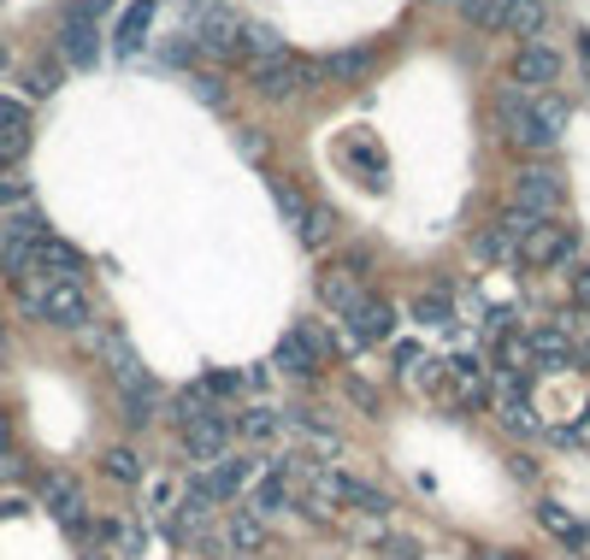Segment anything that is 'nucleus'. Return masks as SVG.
Here are the masks:
<instances>
[{
	"label": "nucleus",
	"instance_id": "f257e3e1",
	"mask_svg": "<svg viewBox=\"0 0 590 560\" xmlns=\"http://www.w3.org/2000/svg\"><path fill=\"white\" fill-rule=\"evenodd\" d=\"M19 307L41 325H60V330H83L89 325V295L83 283H53V278H24L19 283Z\"/></svg>",
	"mask_w": 590,
	"mask_h": 560
},
{
	"label": "nucleus",
	"instance_id": "f03ea898",
	"mask_svg": "<svg viewBox=\"0 0 590 560\" xmlns=\"http://www.w3.org/2000/svg\"><path fill=\"white\" fill-rule=\"evenodd\" d=\"M325 354H330V337L320 325H296V330H284V342H278V354H272V366H284L290 378H313V372L325 366Z\"/></svg>",
	"mask_w": 590,
	"mask_h": 560
},
{
	"label": "nucleus",
	"instance_id": "7ed1b4c3",
	"mask_svg": "<svg viewBox=\"0 0 590 560\" xmlns=\"http://www.w3.org/2000/svg\"><path fill=\"white\" fill-rule=\"evenodd\" d=\"M361 295H366V254H342L320 271V301L330 313H349Z\"/></svg>",
	"mask_w": 590,
	"mask_h": 560
},
{
	"label": "nucleus",
	"instance_id": "20e7f679",
	"mask_svg": "<svg viewBox=\"0 0 590 560\" xmlns=\"http://www.w3.org/2000/svg\"><path fill=\"white\" fill-rule=\"evenodd\" d=\"M249 83H254V95H261V100H296V95L313 83V65H308V60H296V53H284V60L254 65V71H249Z\"/></svg>",
	"mask_w": 590,
	"mask_h": 560
},
{
	"label": "nucleus",
	"instance_id": "39448f33",
	"mask_svg": "<svg viewBox=\"0 0 590 560\" xmlns=\"http://www.w3.org/2000/svg\"><path fill=\"white\" fill-rule=\"evenodd\" d=\"M496 112H502V124H508V136L520 142V148H531V154H550L555 148V136L538 124V112H531V95L526 89H502L496 95Z\"/></svg>",
	"mask_w": 590,
	"mask_h": 560
},
{
	"label": "nucleus",
	"instance_id": "423d86ee",
	"mask_svg": "<svg viewBox=\"0 0 590 560\" xmlns=\"http://www.w3.org/2000/svg\"><path fill=\"white\" fill-rule=\"evenodd\" d=\"M508 207L531 212V219H550V212L561 207V178H555V166H526L520 178H514V200H508Z\"/></svg>",
	"mask_w": 590,
	"mask_h": 560
},
{
	"label": "nucleus",
	"instance_id": "0eeeda50",
	"mask_svg": "<svg viewBox=\"0 0 590 560\" xmlns=\"http://www.w3.org/2000/svg\"><path fill=\"white\" fill-rule=\"evenodd\" d=\"M95 53H100L95 12H83L77 0H71L65 19H60V60H65V65H95Z\"/></svg>",
	"mask_w": 590,
	"mask_h": 560
},
{
	"label": "nucleus",
	"instance_id": "6e6552de",
	"mask_svg": "<svg viewBox=\"0 0 590 560\" xmlns=\"http://www.w3.org/2000/svg\"><path fill=\"white\" fill-rule=\"evenodd\" d=\"M342 325H349V342L354 349H366V342H384L396 330V307L384 295H361L349 313H342Z\"/></svg>",
	"mask_w": 590,
	"mask_h": 560
},
{
	"label": "nucleus",
	"instance_id": "1a4fd4ad",
	"mask_svg": "<svg viewBox=\"0 0 590 560\" xmlns=\"http://www.w3.org/2000/svg\"><path fill=\"white\" fill-rule=\"evenodd\" d=\"M555 77H561V53L550 48V41H531V48H520V60H514V89L543 95Z\"/></svg>",
	"mask_w": 590,
	"mask_h": 560
},
{
	"label": "nucleus",
	"instance_id": "9d476101",
	"mask_svg": "<svg viewBox=\"0 0 590 560\" xmlns=\"http://www.w3.org/2000/svg\"><path fill=\"white\" fill-rule=\"evenodd\" d=\"M573 248H579V242H573V231L567 224H538V231H531L526 242H520V260L526 266H567L573 260Z\"/></svg>",
	"mask_w": 590,
	"mask_h": 560
},
{
	"label": "nucleus",
	"instance_id": "9b49d317",
	"mask_svg": "<svg viewBox=\"0 0 590 560\" xmlns=\"http://www.w3.org/2000/svg\"><path fill=\"white\" fill-rule=\"evenodd\" d=\"M31 278H53V283H77L83 278V254L60 236H41L31 254Z\"/></svg>",
	"mask_w": 590,
	"mask_h": 560
},
{
	"label": "nucleus",
	"instance_id": "f8f14e48",
	"mask_svg": "<svg viewBox=\"0 0 590 560\" xmlns=\"http://www.w3.org/2000/svg\"><path fill=\"white\" fill-rule=\"evenodd\" d=\"M195 48L201 53H213V60H230V53H242V24L230 19V12H201V24H195Z\"/></svg>",
	"mask_w": 590,
	"mask_h": 560
},
{
	"label": "nucleus",
	"instance_id": "ddd939ff",
	"mask_svg": "<svg viewBox=\"0 0 590 560\" xmlns=\"http://www.w3.org/2000/svg\"><path fill=\"white\" fill-rule=\"evenodd\" d=\"M543 24H550V7H543V0H502L496 7V31L520 36L526 48L543 36Z\"/></svg>",
	"mask_w": 590,
	"mask_h": 560
},
{
	"label": "nucleus",
	"instance_id": "4468645a",
	"mask_svg": "<svg viewBox=\"0 0 590 560\" xmlns=\"http://www.w3.org/2000/svg\"><path fill=\"white\" fill-rule=\"evenodd\" d=\"M154 19H160V0H131V7L119 12V24H112V48H119V53H136L142 41H148Z\"/></svg>",
	"mask_w": 590,
	"mask_h": 560
},
{
	"label": "nucleus",
	"instance_id": "2eb2a0df",
	"mask_svg": "<svg viewBox=\"0 0 590 560\" xmlns=\"http://www.w3.org/2000/svg\"><path fill=\"white\" fill-rule=\"evenodd\" d=\"M249 472H254V461H242V454H225L219 466H207V472L195 478V490L207 496V501H230L242 484H249Z\"/></svg>",
	"mask_w": 590,
	"mask_h": 560
},
{
	"label": "nucleus",
	"instance_id": "dca6fc26",
	"mask_svg": "<svg viewBox=\"0 0 590 560\" xmlns=\"http://www.w3.org/2000/svg\"><path fill=\"white\" fill-rule=\"evenodd\" d=\"M284 501H290V466L272 461L261 478H254V490H249V513H254V520H272Z\"/></svg>",
	"mask_w": 590,
	"mask_h": 560
},
{
	"label": "nucleus",
	"instance_id": "f3484780",
	"mask_svg": "<svg viewBox=\"0 0 590 560\" xmlns=\"http://www.w3.org/2000/svg\"><path fill=\"white\" fill-rule=\"evenodd\" d=\"M225 442H230V419H225V413H207L201 425L183 430V449H190L195 461H225Z\"/></svg>",
	"mask_w": 590,
	"mask_h": 560
},
{
	"label": "nucleus",
	"instance_id": "a211bd4d",
	"mask_svg": "<svg viewBox=\"0 0 590 560\" xmlns=\"http://www.w3.org/2000/svg\"><path fill=\"white\" fill-rule=\"evenodd\" d=\"M538 525L550 531V537H561L567 549H590V525L585 520H573L561 501H538Z\"/></svg>",
	"mask_w": 590,
	"mask_h": 560
},
{
	"label": "nucleus",
	"instance_id": "6ab92c4d",
	"mask_svg": "<svg viewBox=\"0 0 590 560\" xmlns=\"http://www.w3.org/2000/svg\"><path fill=\"white\" fill-rule=\"evenodd\" d=\"M526 349H531V361H538L543 372H567L573 366V342L561 337V330H531Z\"/></svg>",
	"mask_w": 590,
	"mask_h": 560
},
{
	"label": "nucleus",
	"instance_id": "aec40b11",
	"mask_svg": "<svg viewBox=\"0 0 590 560\" xmlns=\"http://www.w3.org/2000/svg\"><path fill=\"white\" fill-rule=\"evenodd\" d=\"M372 60H378L372 48H337V53H330V60H325L320 71H325L330 83H361L366 71H372Z\"/></svg>",
	"mask_w": 590,
	"mask_h": 560
},
{
	"label": "nucleus",
	"instance_id": "412c9836",
	"mask_svg": "<svg viewBox=\"0 0 590 560\" xmlns=\"http://www.w3.org/2000/svg\"><path fill=\"white\" fill-rule=\"evenodd\" d=\"M342 154H349L354 166H366L372 190H384V183H390V166H384V154H378V142H372V136H349V142H342Z\"/></svg>",
	"mask_w": 590,
	"mask_h": 560
},
{
	"label": "nucleus",
	"instance_id": "4be33fe9",
	"mask_svg": "<svg viewBox=\"0 0 590 560\" xmlns=\"http://www.w3.org/2000/svg\"><path fill=\"white\" fill-rule=\"evenodd\" d=\"M242 53H249L254 65H266V60H284V36L272 31V24H242Z\"/></svg>",
	"mask_w": 590,
	"mask_h": 560
},
{
	"label": "nucleus",
	"instance_id": "5701e85b",
	"mask_svg": "<svg viewBox=\"0 0 590 560\" xmlns=\"http://www.w3.org/2000/svg\"><path fill=\"white\" fill-rule=\"evenodd\" d=\"M337 501H349V508H361V513H390V496L384 490H372V484H361V478H337Z\"/></svg>",
	"mask_w": 590,
	"mask_h": 560
},
{
	"label": "nucleus",
	"instance_id": "b1692460",
	"mask_svg": "<svg viewBox=\"0 0 590 560\" xmlns=\"http://www.w3.org/2000/svg\"><path fill=\"white\" fill-rule=\"evenodd\" d=\"M207 413H219V407H207V390H201V384H195V390H183L178 401H171V425H178V430L201 425Z\"/></svg>",
	"mask_w": 590,
	"mask_h": 560
},
{
	"label": "nucleus",
	"instance_id": "393cba45",
	"mask_svg": "<svg viewBox=\"0 0 590 560\" xmlns=\"http://www.w3.org/2000/svg\"><path fill=\"white\" fill-rule=\"evenodd\" d=\"M472 254H479V260H514V254H520V242L502 231V224H491V231L472 236Z\"/></svg>",
	"mask_w": 590,
	"mask_h": 560
},
{
	"label": "nucleus",
	"instance_id": "a878e982",
	"mask_svg": "<svg viewBox=\"0 0 590 560\" xmlns=\"http://www.w3.org/2000/svg\"><path fill=\"white\" fill-rule=\"evenodd\" d=\"M266 190H272V200H278V212H284V219H290L296 231H301V219H308V200H301L296 183H290V178H266Z\"/></svg>",
	"mask_w": 590,
	"mask_h": 560
},
{
	"label": "nucleus",
	"instance_id": "bb28decb",
	"mask_svg": "<svg viewBox=\"0 0 590 560\" xmlns=\"http://www.w3.org/2000/svg\"><path fill=\"white\" fill-rule=\"evenodd\" d=\"M100 472H107L112 484H136L142 478V454L136 449H107L100 454Z\"/></svg>",
	"mask_w": 590,
	"mask_h": 560
},
{
	"label": "nucleus",
	"instance_id": "cd10ccee",
	"mask_svg": "<svg viewBox=\"0 0 590 560\" xmlns=\"http://www.w3.org/2000/svg\"><path fill=\"white\" fill-rule=\"evenodd\" d=\"M330 231H337V212H330V207H308V219H301V242H308V248H325V242H330Z\"/></svg>",
	"mask_w": 590,
	"mask_h": 560
},
{
	"label": "nucleus",
	"instance_id": "c85d7f7f",
	"mask_svg": "<svg viewBox=\"0 0 590 560\" xmlns=\"http://www.w3.org/2000/svg\"><path fill=\"white\" fill-rule=\"evenodd\" d=\"M261 537H266V520H254V513H242V520H230V549H237V555H254V549H261Z\"/></svg>",
	"mask_w": 590,
	"mask_h": 560
},
{
	"label": "nucleus",
	"instance_id": "c756f323",
	"mask_svg": "<svg viewBox=\"0 0 590 560\" xmlns=\"http://www.w3.org/2000/svg\"><path fill=\"white\" fill-rule=\"evenodd\" d=\"M242 437H249V442H272V437H278V413H272V407L242 413Z\"/></svg>",
	"mask_w": 590,
	"mask_h": 560
},
{
	"label": "nucleus",
	"instance_id": "7c9ffc66",
	"mask_svg": "<svg viewBox=\"0 0 590 560\" xmlns=\"http://www.w3.org/2000/svg\"><path fill=\"white\" fill-rule=\"evenodd\" d=\"M496 224H502V231H508L514 242H526L531 231H538V224H550V219H531V212H520V207H508V212H502Z\"/></svg>",
	"mask_w": 590,
	"mask_h": 560
},
{
	"label": "nucleus",
	"instance_id": "2f4dec72",
	"mask_svg": "<svg viewBox=\"0 0 590 560\" xmlns=\"http://www.w3.org/2000/svg\"><path fill=\"white\" fill-rule=\"evenodd\" d=\"M413 313H420L425 325H449V319H455V307L443 301V290H437V295H420V301H413Z\"/></svg>",
	"mask_w": 590,
	"mask_h": 560
},
{
	"label": "nucleus",
	"instance_id": "473e14b6",
	"mask_svg": "<svg viewBox=\"0 0 590 560\" xmlns=\"http://www.w3.org/2000/svg\"><path fill=\"white\" fill-rule=\"evenodd\" d=\"M31 154V131H0V166H19Z\"/></svg>",
	"mask_w": 590,
	"mask_h": 560
},
{
	"label": "nucleus",
	"instance_id": "72a5a7b5",
	"mask_svg": "<svg viewBox=\"0 0 590 560\" xmlns=\"http://www.w3.org/2000/svg\"><path fill=\"white\" fill-rule=\"evenodd\" d=\"M0 131H31V107L12 95H0Z\"/></svg>",
	"mask_w": 590,
	"mask_h": 560
},
{
	"label": "nucleus",
	"instance_id": "f704fd0d",
	"mask_svg": "<svg viewBox=\"0 0 590 560\" xmlns=\"http://www.w3.org/2000/svg\"><path fill=\"white\" fill-rule=\"evenodd\" d=\"M53 89H60V60H41L31 71V95H53Z\"/></svg>",
	"mask_w": 590,
	"mask_h": 560
},
{
	"label": "nucleus",
	"instance_id": "c9c22d12",
	"mask_svg": "<svg viewBox=\"0 0 590 560\" xmlns=\"http://www.w3.org/2000/svg\"><path fill=\"white\" fill-rule=\"evenodd\" d=\"M24 200H31V183H24V178H7V171H0V207H24Z\"/></svg>",
	"mask_w": 590,
	"mask_h": 560
},
{
	"label": "nucleus",
	"instance_id": "e433bc0d",
	"mask_svg": "<svg viewBox=\"0 0 590 560\" xmlns=\"http://www.w3.org/2000/svg\"><path fill=\"white\" fill-rule=\"evenodd\" d=\"M201 390H207V395H237L242 378H237V372H207V378H201Z\"/></svg>",
	"mask_w": 590,
	"mask_h": 560
},
{
	"label": "nucleus",
	"instance_id": "4c0bfd02",
	"mask_svg": "<svg viewBox=\"0 0 590 560\" xmlns=\"http://www.w3.org/2000/svg\"><path fill=\"white\" fill-rule=\"evenodd\" d=\"M195 95L207 100V107H225V100H230V89H225L219 77H195Z\"/></svg>",
	"mask_w": 590,
	"mask_h": 560
},
{
	"label": "nucleus",
	"instance_id": "58836bf2",
	"mask_svg": "<svg viewBox=\"0 0 590 560\" xmlns=\"http://www.w3.org/2000/svg\"><path fill=\"white\" fill-rule=\"evenodd\" d=\"M384 555L390 560H420V543L413 537H384Z\"/></svg>",
	"mask_w": 590,
	"mask_h": 560
},
{
	"label": "nucleus",
	"instance_id": "ea45409f",
	"mask_svg": "<svg viewBox=\"0 0 590 560\" xmlns=\"http://www.w3.org/2000/svg\"><path fill=\"white\" fill-rule=\"evenodd\" d=\"M573 301H579V307H590V266L573 271Z\"/></svg>",
	"mask_w": 590,
	"mask_h": 560
},
{
	"label": "nucleus",
	"instance_id": "a19ab883",
	"mask_svg": "<svg viewBox=\"0 0 590 560\" xmlns=\"http://www.w3.org/2000/svg\"><path fill=\"white\" fill-rule=\"evenodd\" d=\"M349 395H354V401H361V407H366V413H378V395H372V390H366V384H361V378H354V384H349Z\"/></svg>",
	"mask_w": 590,
	"mask_h": 560
},
{
	"label": "nucleus",
	"instance_id": "79ce46f5",
	"mask_svg": "<svg viewBox=\"0 0 590 560\" xmlns=\"http://www.w3.org/2000/svg\"><path fill=\"white\" fill-rule=\"evenodd\" d=\"M396 366L413 372V366H420V349H413V342H401V349H396Z\"/></svg>",
	"mask_w": 590,
	"mask_h": 560
},
{
	"label": "nucleus",
	"instance_id": "37998d69",
	"mask_svg": "<svg viewBox=\"0 0 590 560\" xmlns=\"http://www.w3.org/2000/svg\"><path fill=\"white\" fill-rule=\"evenodd\" d=\"M12 65V53H7V41H0V71H7Z\"/></svg>",
	"mask_w": 590,
	"mask_h": 560
},
{
	"label": "nucleus",
	"instance_id": "c03bdc74",
	"mask_svg": "<svg viewBox=\"0 0 590 560\" xmlns=\"http://www.w3.org/2000/svg\"><path fill=\"white\" fill-rule=\"evenodd\" d=\"M484 560H520V555H484Z\"/></svg>",
	"mask_w": 590,
	"mask_h": 560
},
{
	"label": "nucleus",
	"instance_id": "a18cd8bd",
	"mask_svg": "<svg viewBox=\"0 0 590 560\" xmlns=\"http://www.w3.org/2000/svg\"><path fill=\"white\" fill-rule=\"evenodd\" d=\"M0 442H7V413H0Z\"/></svg>",
	"mask_w": 590,
	"mask_h": 560
},
{
	"label": "nucleus",
	"instance_id": "49530a36",
	"mask_svg": "<svg viewBox=\"0 0 590 560\" xmlns=\"http://www.w3.org/2000/svg\"><path fill=\"white\" fill-rule=\"evenodd\" d=\"M585 437H590V407H585Z\"/></svg>",
	"mask_w": 590,
	"mask_h": 560
},
{
	"label": "nucleus",
	"instance_id": "de8ad7c7",
	"mask_svg": "<svg viewBox=\"0 0 590 560\" xmlns=\"http://www.w3.org/2000/svg\"><path fill=\"white\" fill-rule=\"evenodd\" d=\"M225 560H254V555H225Z\"/></svg>",
	"mask_w": 590,
	"mask_h": 560
},
{
	"label": "nucleus",
	"instance_id": "09e8293b",
	"mask_svg": "<svg viewBox=\"0 0 590 560\" xmlns=\"http://www.w3.org/2000/svg\"><path fill=\"white\" fill-rule=\"evenodd\" d=\"M585 361H590V342H585Z\"/></svg>",
	"mask_w": 590,
	"mask_h": 560
}]
</instances>
